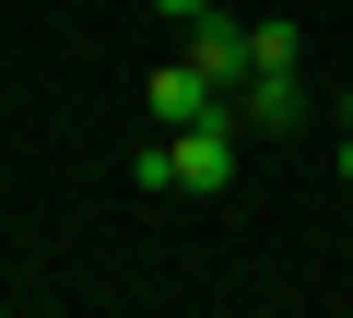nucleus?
I'll return each mask as SVG.
<instances>
[{
  "instance_id": "nucleus-1",
  "label": "nucleus",
  "mask_w": 353,
  "mask_h": 318,
  "mask_svg": "<svg viewBox=\"0 0 353 318\" xmlns=\"http://www.w3.org/2000/svg\"><path fill=\"white\" fill-rule=\"evenodd\" d=\"M212 106H224V83H212L201 59H153V71H141V118H153V130H189V118H212Z\"/></svg>"
},
{
  "instance_id": "nucleus-2",
  "label": "nucleus",
  "mask_w": 353,
  "mask_h": 318,
  "mask_svg": "<svg viewBox=\"0 0 353 318\" xmlns=\"http://www.w3.org/2000/svg\"><path fill=\"white\" fill-rule=\"evenodd\" d=\"M248 48H259V36H248V24H236V12H224V0H212V12H189V59H201V71H212V83H224V95H236V83H248Z\"/></svg>"
},
{
  "instance_id": "nucleus-3",
  "label": "nucleus",
  "mask_w": 353,
  "mask_h": 318,
  "mask_svg": "<svg viewBox=\"0 0 353 318\" xmlns=\"http://www.w3.org/2000/svg\"><path fill=\"white\" fill-rule=\"evenodd\" d=\"M294 118H306V83H294V71H248V83H236V130H271V141H283Z\"/></svg>"
},
{
  "instance_id": "nucleus-4",
  "label": "nucleus",
  "mask_w": 353,
  "mask_h": 318,
  "mask_svg": "<svg viewBox=\"0 0 353 318\" xmlns=\"http://www.w3.org/2000/svg\"><path fill=\"white\" fill-rule=\"evenodd\" d=\"M248 36H259V48H248V71H294V59H306V36H294V24H248Z\"/></svg>"
},
{
  "instance_id": "nucleus-5",
  "label": "nucleus",
  "mask_w": 353,
  "mask_h": 318,
  "mask_svg": "<svg viewBox=\"0 0 353 318\" xmlns=\"http://www.w3.org/2000/svg\"><path fill=\"white\" fill-rule=\"evenodd\" d=\"M341 189H353V95H341Z\"/></svg>"
},
{
  "instance_id": "nucleus-6",
  "label": "nucleus",
  "mask_w": 353,
  "mask_h": 318,
  "mask_svg": "<svg viewBox=\"0 0 353 318\" xmlns=\"http://www.w3.org/2000/svg\"><path fill=\"white\" fill-rule=\"evenodd\" d=\"M153 12H176V24H189V12H212V0H153Z\"/></svg>"
}]
</instances>
